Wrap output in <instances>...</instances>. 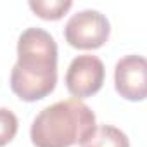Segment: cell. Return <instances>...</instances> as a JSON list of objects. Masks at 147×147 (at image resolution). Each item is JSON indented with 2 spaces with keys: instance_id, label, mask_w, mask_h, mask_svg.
<instances>
[{
  "instance_id": "obj_5",
  "label": "cell",
  "mask_w": 147,
  "mask_h": 147,
  "mask_svg": "<svg viewBox=\"0 0 147 147\" xmlns=\"http://www.w3.org/2000/svg\"><path fill=\"white\" fill-rule=\"evenodd\" d=\"M114 88L119 97L140 102L147 97V61L142 55H125L114 66Z\"/></svg>"
},
{
  "instance_id": "obj_6",
  "label": "cell",
  "mask_w": 147,
  "mask_h": 147,
  "mask_svg": "<svg viewBox=\"0 0 147 147\" xmlns=\"http://www.w3.org/2000/svg\"><path fill=\"white\" fill-rule=\"evenodd\" d=\"M80 147H130V140L119 128L113 125H99Z\"/></svg>"
},
{
  "instance_id": "obj_7",
  "label": "cell",
  "mask_w": 147,
  "mask_h": 147,
  "mask_svg": "<svg viewBox=\"0 0 147 147\" xmlns=\"http://www.w3.org/2000/svg\"><path fill=\"white\" fill-rule=\"evenodd\" d=\"M30 9L45 21H57L61 19L71 7V0H30Z\"/></svg>"
},
{
  "instance_id": "obj_8",
  "label": "cell",
  "mask_w": 147,
  "mask_h": 147,
  "mask_svg": "<svg viewBox=\"0 0 147 147\" xmlns=\"http://www.w3.org/2000/svg\"><path fill=\"white\" fill-rule=\"evenodd\" d=\"M18 118L11 109L0 107V147L7 145L18 133Z\"/></svg>"
},
{
  "instance_id": "obj_3",
  "label": "cell",
  "mask_w": 147,
  "mask_h": 147,
  "mask_svg": "<svg viewBox=\"0 0 147 147\" xmlns=\"http://www.w3.org/2000/svg\"><path fill=\"white\" fill-rule=\"evenodd\" d=\"M109 35V19L95 9H85L73 14L64 26L66 42L80 50H94L102 47Z\"/></svg>"
},
{
  "instance_id": "obj_4",
  "label": "cell",
  "mask_w": 147,
  "mask_h": 147,
  "mask_svg": "<svg viewBox=\"0 0 147 147\" xmlns=\"http://www.w3.org/2000/svg\"><path fill=\"white\" fill-rule=\"evenodd\" d=\"M106 78L104 62L97 55L83 54L71 61L66 71V88L75 99H85L97 94Z\"/></svg>"
},
{
  "instance_id": "obj_2",
  "label": "cell",
  "mask_w": 147,
  "mask_h": 147,
  "mask_svg": "<svg viewBox=\"0 0 147 147\" xmlns=\"http://www.w3.org/2000/svg\"><path fill=\"white\" fill-rule=\"evenodd\" d=\"M94 111L80 99H66L43 107L30 128L35 147H71L95 130Z\"/></svg>"
},
{
  "instance_id": "obj_1",
  "label": "cell",
  "mask_w": 147,
  "mask_h": 147,
  "mask_svg": "<svg viewBox=\"0 0 147 147\" xmlns=\"http://www.w3.org/2000/svg\"><path fill=\"white\" fill-rule=\"evenodd\" d=\"M57 83V43L42 28H28L18 40V61L11 71V90L24 102L54 92Z\"/></svg>"
}]
</instances>
